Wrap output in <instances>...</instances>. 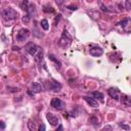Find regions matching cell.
<instances>
[{"instance_id": "3957f363", "label": "cell", "mask_w": 131, "mask_h": 131, "mask_svg": "<svg viewBox=\"0 0 131 131\" xmlns=\"http://www.w3.org/2000/svg\"><path fill=\"white\" fill-rule=\"evenodd\" d=\"M25 49H26V51H27L29 54H31V55H33V56H35V55L40 51V48H39L35 43H33V42L27 43L26 46H25Z\"/></svg>"}, {"instance_id": "484cf974", "label": "cell", "mask_w": 131, "mask_h": 131, "mask_svg": "<svg viewBox=\"0 0 131 131\" xmlns=\"http://www.w3.org/2000/svg\"><path fill=\"white\" fill-rule=\"evenodd\" d=\"M39 130H40V131H44V130H45V125L41 124V125H40V127H39Z\"/></svg>"}, {"instance_id": "d6986e66", "label": "cell", "mask_w": 131, "mask_h": 131, "mask_svg": "<svg viewBox=\"0 0 131 131\" xmlns=\"http://www.w3.org/2000/svg\"><path fill=\"white\" fill-rule=\"evenodd\" d=\"M43 10H44V12H53L54 11V9L52 7H48V6H45L43 8Z\"/></svg>"}, {"instance_id": "f1b7e54d", "label": "cell", "mask_w": 131, "mask_h": 131, "mask_svg": "<svg viewBox=\"0 0 131 131\" xmlns=\"http://www.w3.org/2000/svg\"><path fill=\"white\" fill-rule=\"evenodd\" d=\"M103 129H112V127H110V126H105Z\"/></svg>"}, {"instance_id": "4fadbf2b", "label": "cell", "mask_w": 131, "mask_h": 131, "mask_svg": "<svg viewBox=\"0 0 131 131\" xmlns=\"http://www.w3.org/2000/svg\"><path fill=\"white\" fill-rule=\"evenodd\" d=\"M92 96L94 97V99H98L99 101L103 102V94L101 92H98V91H93L92 93Z\"/></svg>"}, {"instance_id": "ffe728a7", "label": "cell", "mask_w": 131, "mask_h": 131, "mask_svg": "<svg viewBox=\"0 0 131 131\" xmlns=\"http://www.w3.org/2000/svg\"><path fill=\"white\" fill-rule=\"evenodd\" d=\"M127 24H129V18H126V19H124L123 21L120 23V25H121L123 28H125V27L127 26Z\"/></svg>"}, {"instance_id": "30bf717a", "label": "cell", "mask_w": 131, "mask_h": 131, "mask_svg": "<svg viewBox=\"0 0 131 131\" xmlns=\"http://www.w3.org/2000/svg\"><path fill=\"white\" fill-rule=\"evenodd\" d=\"M83 98H84V100H85L90 106H92V107L98 106V102L96 101V99H94V98H92V97H89V96H84Z\"/></svg>"}, {"instance_id": "4316f807", "label": "cell", "mask_w": 131, "mask_h": 131, "mask_svg": "<svg viewBox=\"0 0 131 131\" xmlns=\"http://www.w3.org/2000/svg\"><path fill=\"white\" fill-rule=\"evenodd\" d=\"M4 128H5V124H4V122L0 121V129H4Z\"/></svg>"}, {"instance_id": "7a4b0ae2", "label": "cell", "mask_w": 131, "mask_h": 131, "mask_svg": "<svg viewBox=\"0 0 131 131\" xmlns=\"http://www.w3.org/2000/svg\"><path fill=\"white\" fill-rule=\"evenodd\" d=\"M3 17L5 20H13L17 17V12L13 8H6L3 11Z\"/></svg>"}, {"instance_id": "8fae6325", "label": "cell", "mask_w": 131, "mask_h": 131, "mask_svg": "<svg viewBox=\"0 0 131 131\" xmlns=\"http://www.w3.org/2000/svg\"><path fill=\"white\" fill-rule=\"evenodd\" d=\"M31 88H32L33 93H39V92L42 91V86L37 82H33L32 85H31Z\"/></svg>"}, {"instance_id": "2e32d148", "label": "cell", "mask_w": 131, "mask_h": 131, "mask_svg": "<svg viewBox=\"0 0 131 131\" xmlns=\"http://www.w3.org/2000/svg\"><path fill=\"white\" fill-rule=\"evenodd\" d=\"M28 7H29V2H28V0H23V2L20 3V8H21L23 10L27 11V10H28Z\"/></svg>"}, {"instance_id": "83f0119b", "label": "cell", "mask_w": 131, "mask_h": 131, "mask_svg": "<svg viewBox=\"0 0 131 131\" xmlns=\"http://www.w3.org/2000/svg\"><path fill=\"white\" fill-rule=\"evenodd\" d=\"M12 48H13V50H18V49H19V48H18V47H15V46H13V47H12Z\"/></svg>"}, {"instance_id": "9c48e42d", "label": "cell", "mask_w": 131, "mask_h": 131, "mask_svg": "<svg viewBox=\"0 0 131 131\" xmlns=\"http://www.w3.org/2000/svg\"><path fill=\"white\" fill-rule=\"evenodd\" d=\"M107 92H108V95H110L112 98H114V99H116V100H119L120 94H119V90H118L117 88L112 87V88H110V89L107 90Z\"/></svg>"}, {"instance_id": "8992f818", "label": "cell", "mask_w": 131, "mask_h": 131, "mask_svg": "<svg viewBox=\"0 0 131 131\" xmlns=\"http://www.w3.org/2000/svg\"><path fill=\"white\" fill-rule=\"evenodd\" d=\"M50 105H51L52 107L56 108V110H61V108L64 106V103H63V101H61L59 98L54 97V98H52V100H51V102H50Z\"/></svg>"}, {"instance_id": "5b68a950", "label": "cell", "mask_w": 131, "mask_h": 131, "mask_svg": "<svg viewBox=\"0 0 131 131\" xmlns=\"http://www.w3.org/2000/svg\"><path fill=\"white\" fill-rule=\"evenodd\" d=\"M30 36V31L28 29H20L16 34V40L19 42L25 41Z\"/></svg>"}, {"instance_id": "6da1fadb", "label": "cell", "mask_w": 131, "mask_h": 131, "mask_svg": "<svg viewBox=\"0 0 131 131\" xmlns=\"http://www.w3.org/2000/svg\"><path fill=\"white\" fill-rule=\"evenodd\" d=\"M44 85L47 90H51L53 92H58L61 89V84L56 81H46Z\"/></svg>"}, {"instance_id": "7c38bea8", "label": "cell", "mask_w": 131, "mask_h": 131, "mask_svg": "<svg viewBox=\"0 0 131 131\" xmlns=\"http://www.w3.org/2000/svg\"><path fill=\"white\" fill-rule=\"evenodd\" d=\"M121 102H122V104L125 105V106H130V104H131L130 97H129L128 95H126V94H123V95L121 96Z\"/></svg>"}, {"instance_id": "44dd1931", "label": "cell", "mask_w": 131, "mask_h": 131, "mask_svg": "<svg viewBox=\"0 0 131 131\" xmlns=\"http://www.w3.org/2000/svg\"><path fill=\"white\" fill-rule=\"evenodd\" d=\"M28 126H29V129H30V130H34V129H36V126H35L34 123H32V121H30V122L28 123Z\"/></svg>"}, {"instance_id": "cb8c5ba5", "label": "cell", "mask_w": 131, "mask_h": 131, "mask_svg": "<svg viewBox=\"0 0 131 131\" xmlns=\"http://www.w3.org/2000/svg\"><path fill=\"white\" fill-rule=\"evenodd\" d=\"M120 127H122L123 129H126V130H129V129H130V127H129V126L124 125V124H120Z\"/></svg>"}, {"instance_id": "603a6c76", "label": "cell", "mask_w": 131, "mask_h": 131, "mask_svg": "<svg viewBox=\"0 0 131 131\" xmlns=\"http://www.w3.org/2000/svg\"><path fill=\"white\" fill-rule=\"evenodd\" d=\"M100 7H101V9H102L103 11H106V12H111V11H112V10H110V9H107V8H106V7L104 6V5H102V4L100 5Z\"/></svg>"}, {"instance_id": "ac0fdd59", "label": "cell", "mask_w": 131, "mask_h": 131, "mask_svg": "<svg viewBox=\"0 0 131 131\" xmlns=\"http://www.w3.org/2000/svg\"><path fill=\"white\" fill-rule=\"evenodd\" d=\"M125 7H126L127 10H130V8H131V0H126V2H125Z\"/></svg>"}, {"instance_id": "5bb4252c", "label": "cell", "mask_w": 131, "mask_h": 131, "mask_svg": "<svg viewBox=\"0 0 131 131\" xmlns=\"http://www.w3.org/2000/svg\"><path fill=\"white\" fill-rule=\"evenodd\" d=\"M48 57H49V59H50L51 61H53V62L56 64V68H57V69H59V68H60L61 62H60L58 59H56V58L54 57V55H52V54H48Z\"/></svg>"}, {"instance_id": "7402d4cb", "label": "cell", "mask_w": 131, "mask_h": 131, "mask_svg": "<svg viewBox=\"0 0 131 131\" xmlns=\"http://www.w3.org/2000/svg\"><path fill=\"white\" fill-rule=\"evenodd\" d=\"M30 19H31V16H30L29 14H27L26 16H24V17H23V21H24V23H29V21H30Z\"/></svg>"}, {"instance_id": "ba28073f", "label": "cell", "mask_w": 131, "mask_h": 131, "mask_svg": "<svg viewBox=\"0 0 131 131\" xmlns=\"http://www.w3.org/2000/svg\"><path fill=\"white\" fill-rule=\"evenodd\" d=\"M46 119H47V121L49 122V124H50L51 126H56V125L58 124V119H57V117L54 116V115L51 114V113H48V114L46 115Z\"/></svg>"}, {"instance_id": "f546056e", "label": "cell", "mask_w": 131, "mask_h": 131, "mask_svg": "<svg viewBox=\"0 0 131 131\" xmlns=\"http://www.w3.org/2000/svg\"><path fill=\"white\" fill-rule=\"evenodd\" d=\"M61 129H62V127H61V126H59V127L57 128V130H61Z\"/></svg>"}, {"instance_id": "e0dca14e", "label": "cell", "mask_w": 131, "mask_h": 131, "mask_svg": "<svg viewBox=\"0 0 131 131\" xmlns=\"http://www.w3.org/2000/svg\"><path fill=\"white\" fill-rule=\"evenodd\" d=\"M89 123H91V124H93V125H97L98 120H97V118H95V117H91V118L89 119ZM98 124H99V123H98Z\"/></svg>"}, {"instance_id": "52a82bcc", "label": "cell", "mask_w": 131, "mask_h": 131, "mask_svg": "<svg viewBox=\"0 0 131 131\" xmlns=\"http://www.w3.org/2000/svg\"><path fill=\"white\" fill-rule=\"evenodd\" d=\"M89 52L92 56H100L103 53V50L98 46H91L89 49Z\"/></svg>"}, {"instance_id": "d4e9b609", "label": "cell", "mask_w": 131, "mask_h": 131, "mask_svg": "<svg viewBox=\"0 0 131 131\" xmlns=\"http://www.w3.org/2000/svg\"><path fill=\"white\" fill-rule=\"evenodd\" d=\"M68 8H69V9H71V10H77V6H73V5L68 6Z\"/></svg>"}, {"instance_id": "9a60e30c", "label": "cell", "mask_w": 131, "mask_h": 131, "mask_svg": "<svg viewBox=\"0 0 131 131\" xmlns=\"http://www.w3.org/2000/svg\"><path fill=\"white\" fill-rule=\"evenodd\" d=\"M40 26H41V28H42L43 30H45V31H47V30L49 29V24H48L47 19H42L41 23H40Z\"/></svg>"}, {"instance_id": "277c9868", "label": "cell", "mask_w": 131, "mask_h": 131, "mask_svg": "<svg viewBox=\"0 0 131 131\" xmlns=\"http://www.w3.org/2000/svg\"><path fill=\"white\" fill-rule=\"evenodd\" d=\"M58 44H59L61 47H68V46L71 44V36L69 35V33H68L66 30L63 31V33H62V35H61V37H60V39H59Z\"/></svg>"}]
</instances>
